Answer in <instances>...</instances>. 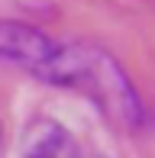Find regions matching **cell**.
I'll return each instance as SVG.
<instances>
[{"instance_id":"obj_3","label":"cell","mask_w":155,"mask_h":158,"mask_svg":"<svg viewBox=\"0 0 155 158\" xmlns=\"http://www.w3.org/2000/svg\"><path fill=\"white\" fill-rule=\"evenodd\" d=\"M19 158H81V145L58 119H36L23 135Z\"/></svg>"},{"instance_id":"obj_1","label":"cell","mask_w":155,"mask_h":158,"mask_svg":"<svg viewBox=\"0 0 155 158\" xmlns=\"http://www.w3.org/2000/svg\"><path fill=\"white\" fill-rule=\"evenodd\" d=\"M52 87H68V90L84 94L119 129L136 132V129L145 126V106H142L136 84L129 81L123 64L100 45L65 42V52H61Z\"/></svg>"},{"instance_id":"obj_2","label":"cell","mask_w":155,"mask_h":158,"mask_svg":"<svg viewBox=\"0 0 155 158\" xmlns=\"http://www.w3.org/2000/svg\"><path fill=\"white\" fill-rule=\"evenodd\" d=\"M61 48H65V42L52 39L48 32L36 29L29 23L0 19V64L19 68L26 74L39 77L42 84H52Z\"/></svg>"}]
</instances>
